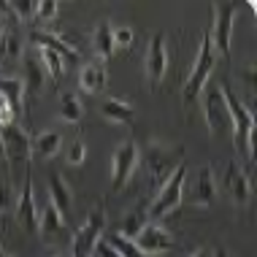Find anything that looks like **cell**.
<instances>
[{"label":"cell","mask_w":257,"mask_h":257,"mask_svg":"<svg viewBox=\"0 0 257 257\" xmlns=\"http://www.w3.org/2000/svg\"><path fill=\"white\" fill-rule=\"evenodd\" d=\"M0 141H3V160L9 165V182L14 190H19L25 176L30 173V157H33L30 141L33 138L19 124H11V127L0 130Z\"/></svg>","instance_id":"obj_1"},{"label":"cell","mask_w":257,"mask_h":257,"mask_svg":"<svg viewBox=\"0 0 257 257\" xmlns=\"http://www.w3.org/2000/svg\"><path fill=\"white\" fill-rule=\"evenodd\" d=\"M222 98L227 103V116H230L235 149H238V155H244L252 163L254 160V111H249L244 106V100L235 98L227 84H222Z\"/></svg>","instance_id":"obj_2"},{"label":"cell","mask_w":257,"mask_h":257,"mask_svg":"<svg viewBox=\"0 0 257 257\" xmlns=\"http://www.w3.org/2000/svg\"><path fill=\"white\" fill-rule=\"evenodd\" d=\"M141 160H144V165H147L149 182L155 184V190H157V187L184 163V149L182 147H173V144L152 141L149 147L141 152Z\"/></svg>","instance_id":"obj_3"},{"label":"cell","mask_w":257,"mask_h":257,"mask_svg":"<svg viewBox=\"0 0 257 257\" xmlns=\"http://www.w3.org/2000/svg\"><path fill=\"white\" fill-rule=\"evenodd\" d=\"M217 65V52L211 49V41H208V30L200 33V44H198V54H195V62H192V71L184 81V89H182V100L190 106L195 98H200L203 87L208 84L211 79V71Z\"/></svg>","instance_id":"obj_4"},{"label":"cell","mask_w":257,"mask_h":257,"mask_svg":"<svg viewBox=\"0 0 257 257\" xmlns=\"http://www.w3.org/2000/svg\"><path fill=\"white\" fill-rule=\"evenodd\" d=\"M187 176H190V173H187V165L182 163V165H179V168L173 171L171 176L155 190V200H152V206H149V211H147L149 222H157V219L168 217L173 208H179V203L184 200Z\"/></svg>","instance_id":"obj_5"},{"label":"cell","mask_w":257,"mask_h":257,"mask_svg":"<svg viewBox=\"0 0 257 257\" xmlns=\"http://www.w3.org/2000/svg\"><path fill=\"white\" fill-rule=\"evenodd\" d=\"M103 230H106V203H100L87 214L84 225L73 233L71 238V257H95V249L103 241Z\"/></svg>","instance_id":"obj_6"},{"label":"cell","mask_w":257,"mask_h":257,"mask_svg":"<svg viewBox=\"0 0 257 257\" xmlns=\"http://www.w3.org/2000/svg\"><path fill=\"white\" fill-rule=\"evenodd\" d=\"M214 25L208 30V41H211V49L222 54V57H230V44H233V25H235V11L238 6L225 0V3H214Z\"/></svg>","instance_id":"obj_7"},{"label":"cell","mask_w":257,"mask_h":257,"mask_svg":"<svg viewBox=\"0 0 257 257\" xmlns=\"http://www.w3.org/2000/svg\"><path fill=\"white\" fill-rule=\"evenodd\" d=\"M138 165H141V147L136 141H122L111 152V184H114V190H122L133 179Z\"/></svg>","instance_id":"obj_8"},{"label":"cell","mask_w":257,"mask_h":257,"mask_svg":"<svg viewBox=\"0 0 257 257\" xmlns=\"http://www.w3.org/2000/svg\"><path fill=\"white\" fill-rule=\"evenodd\" d=\"M203 119L214 136L230 130V116H227V103L222 98V87L206 84L203 87Z\"/></svg>","instance_id":"obj_9"},{"label":"cell","mask_w":257,"mask_h":257,"mask_svg":"<svg viewBox=\"0 0 257 257\" xmlns=\"http://www.w3.org/2000/svg\"><path fill=\"white\" fill-rule=\"evenodd\" d=\"M133 244L138 246V252L144 257H160V254H165L173 249V238L160 222H147V225L141 227V233L133 238Z\"/></svg>","instance_id":"obj_10"},{"label":"cell","mask_w":257,"mask_h":257,"mask_svg":"<svg viewBox=\"0 0 257 257\" xmlns=\"http://www.w3.org/2000/svg\"><path fill=\"white\" fill-rule=\"evenodd\" d=\"M144 68H147V79H149L152 89H157L165 71H168V44H165V33H155V36L149 38Z\"/></svg>","instance_id":"obj_11"},{"label":"cell","mask_w":257,"mask_h":257,"mask_svg":"<svg viewBox=\"0 0 257 257\" xmlns=\"http://www.w3.org/2000/svg\"><path fill=\"white\" fill-rule=\"evenodd\" d=\"M17 222L25 230L38 227V203H36V190H33V176L27 173L22 187L17 190Z\"/></svg>","instance_id":"obj_12"},{"label":"cell","mask_w":257,"mask_h":257,"mask_svg":"<svg viewBox=\"0 0 257 257\" xmlns=\"http://www.w3.org/2000/svg\"><path fill=\"white\" fill-rule=\"evenodd\" d=\"M222 184H225L227 192H230V198H233L235 206H246V203H249V195H252V184H249L246 171L241 168L235 160H230V163H227L225 176H222Z\"/></svg>","instance_id":"obj_13"},{"label":"cell","mask_w":257,"mask_h":257,"mask_svg":"<svg viewBox=\"0 0 257 257\" xmlns=\"http://www.w3.org/2000/svg\"><path fill=\"white\" fill-rule=\"evenodd\" d=\"M36 230L41 233V238H44L46 244L60 241L62 233H65V219L60 217V211L49 203V200L38 208V227H36Z\"/></svg>","instance_id":"obj_14"},{"label":"cell","mask_w":257,"mask_h":257,"mask_svg":"<svg viewBox=\"0 0 257 257\" xmlns=\"http://www.w3.org/2000/svg\"><path fill=\"white\" fill-rule=\"evenodd\" d=\"M217 198V182H214V168L211 165H203L192 184V192H190V203L192 206H200V208H208Z\"/></svg>","instance_id":"obj_15"},{"label":"cell","mask_w":257,"mask_h":257,"mask_svg":"<svg viewBox=\"0 0 257 257\" xmlns=\"http://www.w3.org/2000/svg\"><path fill=\"white\" fill-rule=\"evenodd\" d=\"M33 44L41 46V49H52V52H57L62 60H79V52L71 46V38H65V36H60V33H49V30H33Z\"/></svg>","instance_id":"obj_16"},{"label":"cell","mask_w":257,"mask_h":257,"mask_svg":"<svg viewBox=\"0 0 257 257\" xmlns=\"http://www.w3.org/2000/svg\"><path fill=\"white\" fill-rule=\"evenodd\" d=\"M46 190H49V203L60 211L62 219H68V214H71L73 208V192H71V184L65 182V179L60 176V173H52L49 182H46Z\"/></svg>","instance_id":"obj_17"},{"label":"cell","mask_w":257,"mask_h":257,"mask_svg":"<svg viewBox=\"0 0 257 257\" xmlns=\"http://www.w3.org/2000/svg\"><path fill=\"white\" fill-rule=\"evenodd\" d=\"M106 81H108V76H106V65H103V62H87L79 71V87L84 89L87 95L103 92V89H106Z\"/></svg>","instance_id":"obj_18"},{"label":"cell","mask_w":257,"mask_h":257,"mask_svg":"<svg viewBox=\"0 0 257 257\" xmlns=\"http://www.w3.org/2000/svg\"><path fill=\"white\" fill-rule=\"evenodd\" d=\"M0 95L6 98V103L14 108V114L22 116L25 114V81L19 76H0Z\"/></svg>","instance_id":"obj_19"},{"label":"cell","mask_w":257,"mask_h":257,"mask_svg":"<svg viewBox=\"0 0 257 257\" xmlns=\"http://www.w3.org/2000/svg\"><path fill=\"white\" fill-rule=\"evenodd\" d=\"M100 114H103V119H108L114 124H130L136 119L133 103L124 100V98H106L103 106H100Z\"/></svg>","instance_id":"obj_20"},{"label":"cell","mask_w":257,"mask_h":257,"mask_svg":"<svg viewBox=\"0 0 257 257\" xmlns=\"http://www.w3.org/2000/svg\"><path fill=\"white\" fill-rule=\"evenodd\" d=\"M62 147V136L57 130H44V133H38L36 138L30 141V149H33V157H41V160H49L60 152Z\"/></svg>","instance_id":"obj_21"},{"label":"cell","mask_w":257,"mask_h":257,"mask_svg":"<svg viewBox=\"0 0 257 257\" xmlns=\"http://www.w3.org/2000/svg\"><path fill=\"white\" fill-rule=\"evenodd\" d=\"M92 49L95 54H98V60L100 62H106L114 57V27H111L108 22H100L98 27H95V33H92Z\"/></svg>","instance_id":"obj_22"},{"label":"cell","mask_w":257,"mask_h":257,"mask_svg":"<svg viewBox=\"0 0 257 257\" xmlns=\"http://www.w3.org/2000/svg\"><path fill=\"white\" fill-rule=\"evenodd\" d=\"M22 57V36L17 33V27H6L3 33H0V68H3V62H14Z\"/></svg>","instance_id":"obj_23"},{"label":"cell","mask_w":257,"mask_h":257,"mask_svg":"<svg viewBox=\"0 0 257 257\" xmlns=\"http://www.w3.org/2000/svg\"><path fill=\"white\" fill-rule=\"evenodd\" d=\"M25 68H27V79L25 81V92H41L46 84V71H44V65H41V60H38V54L36 57H27L25 60Z\"/></svg>","instance_id":"obj_24"},{"label":"cell","mask_w":257,"mask_h":257,"mask_svg":"<svg viewBox=\"0 0 257 257\" xmlns=\"http://www.w3.org/2000/svg\"><path fill=\"white\" fill-rule=\"evenodd\" d=\"M38 60H41V65H44V71H46V79H52V81H57L62 76V71H65V60L52 49H41L38 46Z\"/></svg>","instance_id":"obj_25"},{"label":"cell","mask_w":257,"mask_h":257,"mask_svg":"<svg viewBox=\"0 0 257 257\" xmlns=\"http://www.w3.org/2000/svg\"><path fill=\"white\" fill-rule=\"evenodd\" d=\"M81 114H84V108H81V100H79V95H73V92H62L60 95V119H65V122H79L81 119Z\"/></svg>","instance_id":"obj_26"},{"label":"cell","mask_w":257,"mask_h":257,"mask_svg":"<svg viewBox=\"0 0 257 257\" xmlns=\"http://www.w3.org/2000/svg\"><path fill=\"white\" fill-rule=\"evenodd\" d=\"M103 241H106V244L114 249V252L119 254V257H144L141 252H138V246L133 244V241L124 238V235H119V233H108Z\"/></svg>","instance_id":"obj_27"},{"label":"cell","mask_w":257,"mask_h":257,"mask_svg":"<svg viewBox=\"0 0 257 257\" xmlns=\"http://www.w3.org/2000/svg\"><path fill=\"white\" fill-rule=\"evenodd\" d=\"M147 222H149V217H147V214H136V211H133V214H127V217L122 219V225H119V230H116V233H119V235H124V238H130V241H133L136 235L141 233V227L147 225Z\"/></svg>","instance_id":"obj_28"},{"label":"cell","mask_w":257,"mask_h":257,"mask_svg":"<svg viewBox=\"0 0 257 257\" xmlns=\"http://www.w3.org/2000/svg\"><path fill=\"white\" fill-rule=\"evenodd\" d=\"M57 14H60L57 0H38L36 3V19H41V22H54Z\"/></svg>","instance_id":"obj_29"},{"label":"cell","mask_w":257,"mask_h":257,"mask_svg":"<svg viewBox=\"0 0 257 257\" xmlns=\"http://www.w3.org/2000/svg\"><path fill=\"white\" fill-rule=\"evenodd\" d=\"M136 33L130 27H114V49H130Z\"/></svg>","instance_id":"obj_30"},{"label":"cell","mask_w":257,"mask_h":257,"mask_svg":"<svg viewBox=\"0 0 257 257\" xmlns=\"http://www.w3.org/2000/svg\"><path fill=\"white\" fill-rule=\"evenodd\" d=\"M87 157V147L81 138H76V141L71 144V149H68V165H81Z\"/></svg>","instance_id":"obj_31"},{"label":"cell","mask_w":257,"mask_h":257,"mask_svg":"<svg viewBox=\"0 0 257 257\" xmlns=\"http://www.w3.org/2000/svg\"><path fill=\"white\" fill-rule=\"evenodd\" d=\"M14 187H11V182L9 179L3 176V173H0V211H6V208H9L11 203H14Z\"/></svg>","instance_id":"obj_32"},{"label":"cell","mask_w":257,"mask_h":257,"mask_svg":"<svg viewBox=\"0 0 257 257\" xmlns=\"http://www.w3.org/2000/svg\"><path fill=\"white\" fill-rule=\"evenodd\" d=\"M17 119H19V116L14 114V108L9 106V103H6L3 95H0V130H3V127H11V124H17Z\"/></svg>","instance_id":"obj_33"},{"label":"cell","mask_w":257,"mask_h":257,"mask_svg":"<svg viewBox=\"0 0 257 257\" xmlns=\"http://www.w3.org/2000/svg\"><path fill=\"white\" fill-rule=\"evenodd\" d=\"M95 257H119V254H116L114 249H111V246L106 244V241H100L98 249H95Z\"/></svg>","instance_id":"obj_34"},{"label":"cell","mask_w":257,"mask_h":257,"mask_svg":"<svg viewBox=\"0 0 257 257\" xmlns=\"http://www.w3.org/2000/svg\"><path fill=\"white\" fill-rule=\"evenodd\" d=\"M187 257H214V252H211V249H195V252L187 254Z\"/></svg>","instance_id":"obj_35"},{"label":"cell","mask_w":257,"mask_h":257,"mask_svg":"<svg viewBox=\"0 0 257 257\" xmlns=\"http://www.w3.org/2000/svg\"><path fill=\"white\" fill-rule=\"evenodd\" d=\"M6 27H9V19H6V14H3V11H0V33H3V30H6Z\"/></svg>","instance_id":"obj_36"},{"label":"cell","mask_w":257,"mask_h":257,"mask_svg":"<svg viewBox=\"0 0 257 257\" xmlns=\"http://www.w3.org/2000/svg\"><path fill=\"white\" fill-rule=\"evenodd\" d=\"M214 257H230V254H227L225 249H219V252H214Z\"/></svg>","instance_id":"obj_37"},{"label":"cell","mask_w":257,"mask_h":257,"mask_svg":"<svg viewBox=\"0 0 257 257\" xmlns=\"http://www.w3.org/2000/svg\"><path fill=\"white\" fill-rule=\"evenodd\" d=\"M0 257H11V254H9V252H6V249H3V246H0Z\"/></svg>","instance_id":"obj_38"},{"label":"cell","mask_w":257,"mask_h":257,"mask_svg":"<svg viewBox=\"0 0 257 257\" xmlns=\"http://www.w3.org/2000/svg\"><path fill=\"white\" fill-rule=\"evenodd\" d=\"M0 160H3V141H0Z\"/></svg>","instance_id":"obj_39"},{"label":"cell","mask_w":257,"mask_h":257,"mask_svg":"<svg viewBox=\"0 0 257 257\" xmlns=\"http://www.w3.org/2000/svg\"><path fill=\"white\" fill-rule=\"evenodd\" d=\"M52 257H62V254H52Z\"/></svg>","instance_id":"obj_40"}]
</instances>
